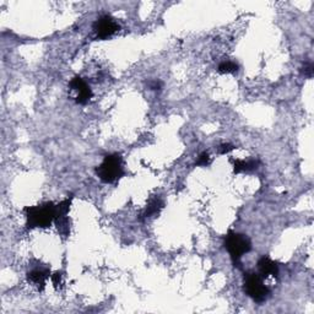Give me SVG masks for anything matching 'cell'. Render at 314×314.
<instances>
[{
	"label": "cell",
	"mask_w": 314,
	"mask_h": 314,
	"mask_svg": "<svg viewBox=\"0 0 314 314\" xmlns=\"http://www.w3.org/2000/svg\"><path fill=\"white\" fill-rule=\"evenodd\" d=\"M26 215V227L48 228L58 218V206L52 202H47L36 206H28L25 209Z\"/></svg>",
	"instance_id": "obj_1"
},
{
	"label": "cell",
	"mask_w": 314,
	"mask_h": 314,
	"mask_svg": "<svg viewBox=\"0 0 314 314\" xmlns=\"http://www.w3.org/2000/svg\"><path fill=\"white\" fill-rule=\"evenodd\" d=\"M96 174L100 181L106 184H112L121 180L125 174L124 162L121 153L106 155L103 161L96 167Z\"/></svg>",
	"instance_id": "obj_2"
},
{
	"label": "cell",
	"mask_w": 314,
	"mask_h": 314,
	"mask_svg": "<svg viewBox=\"0 0 314 314\" xmlns=\"http://www.w3.org/2000/svg\"><path fill=\"white\" fill-rule=\"evenodd\" d=\"M224 244L226 250L230 254L234 266L240 264L242 257L246 256L252 249V242H250L249 237L247 234L238 233V232L234 231L227 232V234L225 235Z\"/></svg>",
	"instance_id": "obj_3"
},
{
	"label": "cell",
	"mask_w": 314,
	"mask_h": 314,
	"mask_svg": "<svg viewBox=\"0 0 314 314\" xmlns=\"http://www.w3.org/2000/svg\"><path fill=\"white\" fill-rule=\"evenodd\" d=\"M243 290L257 303L265 302L270 296V288L264 285V279L258 272L248 271L244 274Z\"/></svg>",
	"instance_id": "obj_4"
},
{
	"label": "cell",
	"mask_w": 314,
	"mask_h": 314,
	"mask_svg": "<svg viewBox=\"0 0 314 314\" xmlns=\"http://www.w3.org/2000/svg\"><path fill=\"white\" fill-rule=\"evenodd\" d=\"M93 32L99 40H107L121 30V26L111 15H103L93 23Z\"/></svg>",
	"instance_id": "obj_5"
},
{
	"label": "cell",
	"mask_w": 314,
	"mask_h": 314,
	"mask_svg": "<svg viewBox=\"0 0 314 314\" xmlns=\"http://www.w3.org/2000/svg\"><path fill=\"white\" fill-rule=\"evenodd\" d=\"M69 87L71 91L76 92V97H75V102L78 105H86L87 102L92 99L93 92L91 90L90 85L86 83L81 76H74L69 83Z\"/></svg>",
	"instance_id": "obj_6"
},
{
	"label": "cell",
	"mask_w": 314,
	"mask_h": 314,
	"mask_svg": "<svg viewBox=\"0 0 314 314\" xmlns=\"http://www.w3.org/2000/svg\"><path fill=\"white\" fill-rule=\"evenodd\" d=\"M49 275H51V270L47 266H34L27 272V280L36 285L40 291H43Z\"/></svg>",
	"instance_id": "obj_7"
},
{
	"label": "cell",
	"mask_w": 314,
	"mask_h": 314,
	"mask_svg": "<svg viewBox=\"0 0 314 314\" xmlns=\"http://www.w3.org/2000/svg\"><path fill=\"white\" fill-rule=\"evenodd\" d=\"M258 274L262 276L263 279H268L269 276L272 278H278L279 276V264L274 262L268 256H264L258 260Z\"/></svg>",
	"instance_id": "obj_8"
},
{
	"label": "cell",
	"mask_w": 314,
	"mask_h": 314,
	"mask_svg": "<svg viewBox=\"0 0 314 314\" xmlns=\"http://www.w3.org/2000/svg\"><path fill=\"white\" fill-rule=\"evenodd\" d=\"M233 165V172L235 174L243 173V172H252L258 169L260 162L259 160L250 159V160H231Z\"/></svg>",
	"instance_id": "obj_9"
},
{
	"label": "cell",
	"mask_w": 314,
	"mask_h": 314,
	"mask_svg": "<svg viewBox=\"0 0 314 314\" xmlns=\"http://www.w3.org/2000/svg\"><path fill=\"white\" fill-rule=\"evenodd\" d=\"M163 209V202L160 197H153L149 200L147 203L145 210L143 212V218L144 219H150L153 218V216H157L161 210Z\"/></svg>",
	"instance_id": "obj_10"
},
{
	"label": "cell",
	"mask_w": 314,
	"mask_h": 314,
	"mask_svg": "<svg viewBox=\"0 0 314 314\" xmlns=\"http://www.w3.org/2000/svg\"><path fill=\"white\" fill-rule=\"evenodd\" d=\"M55 226L56 230L61 233L62 237L67 238L70 234V219L68 218V215L65 216H59L55 219Z\"/></svg>",
	"instance_id": "obj_11"
},
{
	"label": "cell",
	"mask_w": 314,
	"mask_h": 314,
	"mask_svg": "<svg viewBox=\"0 0 314 314\" xmlns=\"http://www.w3.org/2000/svg\"><path fill=\"white\" fill-rule=\"evenodd\" d=\"M240 65L233 61H224L219 64L218 71L220 74H234L237 73Z\"/></svg>",
	"instance_id": "obj_12"
},
{
	"label": "cell",
	"mask_w": 314,
	"mask_h": 314,
	"mask_svg": "<svg viewBox=\"0 0 314 314\" xmlns=\"http://www.w3.org/2000/svg\"><path fill=\"white\" fill-rule=\"evenodd\" d=\"M210 162H211V160H210V156L208 152H202L198 157L195 165L199 166V167H206V166L210 165Z\"/></svg>",
	"instance_id": "obj_13"
},
{
	"label": "cell",
	"mask_w": 314,
	"mask_h": 314,
	"mask_svg": "<svg viewBox=\"0 0 314 314\" xmlns=\"http://www.w3.org/2000/svg\"><path fill=\"white\" fill-rule=\"evenodd\" d=\"M301 73H302L304 76L310 78L313 76V64L312 62H306L303 64L302 69H301Z\"/></svg>",
	"instance_id": "obj_14"
},
{
	"label": "cell",
	"mask_w": 314,
	"mask_h": 314,
	"mask_svg": "<svg viewBox=\"0 0 314 314\" xmlns=\"http://www.w3.org/2000/svg\"><path fill=\"white\" fill-rule=\"evenodd\" d=\"M234 149H235L234 145L226 143V144H221V145L218 147V152L220 153V155H227V153L233 151Z\"/></svg>",
	"instance_id": "obj_15"
},
{
	"label": "cell",
	"mask_w": 314,
	"mask_h": 314,
	"mask_svg": "<svg viewBox=\"0 0 314 314\" xmlns=\"http://www.w3.org/2000/svg\"><path fill=\"white\" fill-rule=\"evenodd\" d=\"M147 87H149V90L151 91H161L163 87V83L161 80L155 78V80H150L149 83H147Z\"/></svg>",
	"instance_id": "obj_16"
},
{
	"label": "cell",
	"mask_w": 314,
	"mask_h": 314,
	"mask_svg": "<svg viewBox=\"0 0 314 314\" xmlns=\"http://www.w3.org/2000/svg\"><path fill=\"white\" fill-rule=\"evenodd\" d=\"M51 279H52V282H53V285H54L55 288H59V287L62 286V284H63V275H62V272H59V271L54 272V274L51 276Z\"/></svg>",
	"instance_id": "obj_17"
}]
</instances>
